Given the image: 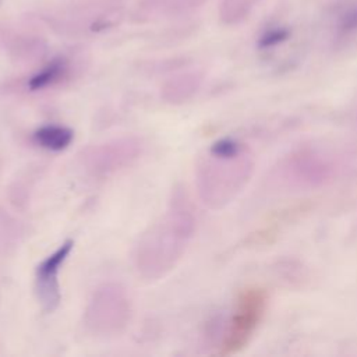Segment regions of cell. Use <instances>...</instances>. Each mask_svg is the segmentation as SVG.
Listing matches in <instances>:
<instances>
[{
    "instance_id": "1",
    "label": "cell",
    "mask_w": 357,
    "mask_h": 357,
    "mask_svg": "<svg viewBox=\"0 0 357 357\" xmlns=\"http://www.w3.org/2000/svg\"><path fill=\"white\" fill-rule=\"evenodd\" d=\"M197 227L194 206L184 188L176 187L166 211L138 237L132 266L145 280L169 275L185 254Z\"/></svg>"
},
{
    "instance_id": "5",
    "label": "cell",
    "mask_w": 357,
    "mask_h": 357,
    "mask_svg": "<svg viewBox=\"0 0 357 357\" xmlns=\"http://www.w3.org/2000/svg\"><path fill=\"white\" fill-rule=\"evenodd\" d=\"M144 152V142L137 135H123L86 146L79 153L84 172L95 178L105 180L135 163Z\"/></svg>"
},
{
    "instance_id": "8",
    "label": "cell",
    "mask_w": 357,
    "mask_h": 357,
    "mask_svg": "<svg viewBox=\"0 0 357 357\" xmlns=\"http://www.w3.org/2000/svg\"><path fill=\"white\" fill-rule=\"evenodd\" d=\"M204 0H142L132 11V20L138 22L172 18L195 10Z\"/></svg>"
},
{
    "instance_id": "10",
    "label": "cell",
    "mask_w": 357,
    "mask_h": 357,
    "mask_svg": "<svg viewBox=\"0 0 357 357\" xmlns=\"http://www.w3.org/2000/svg\"><path fill=\"white\" fill-rule=\"evenodd\" d=\"M201 82L202 75L197 71L176 74L163 82L160 98L169 105H183L198 92Z\"/></svg>"
},
{
    "instance_id": "13",
    "label": "cell",
    "mask_w": 357,
    "mask_h": 357,
    "mask_svg": "<svg viewBox=\"0 0 357 357\" xmlns=\"http://www.w3.org/2000/svg\"><path fill=\"white\" fill-rule=\"evenodd\" d=\"M356 32H357V4H353L340 13L336 24V36L339 39H344Z\"/></svg>"
},
{
    "instance_id": "6",
    "label": "cell",
    "mask_w": 357,
    "mask_h": 357,
    "mask_svg": "<svg viewBox=\"0 0 357 357\" xmlns=\"http://www.w3.org/2000/svg\"><path fill=\"white\" fill-rule=\"evenodd\" d=\"M121 6L107 0L82 3L49 17L53 29L67 35H91L114 26L121 18Z\"/></svg>"
},
{
    "instance_id": "4",
    "label": "cell",
    "mask_w": 357,
    "mask_h": 357,
    "mask_svg": "<svg viewBox=\"0 0 357 357\" xmlns=\"http://www.w3.org/2000/svg\"><path fill=\"white\" fill-rule=\"evenodd\" d=\"M268 308V293L264 287L248 286L234 301L227 328L219 344V356L240 353L254 337Z\"/></svg>"
},
{
    "instance_id": "3",
    "label": "cell",
    "mask_w": 357,
    "mask_h": 357,
    "mask_svg": "<svg viewBox=\"0 0 357 357\" xmlns=\"http://www.w3.org/2000/svg\"><path fill=\"white\" fill-rule=\"evenodd\" d=\"M132 301L126 287L116 282L96 286L84 308L85 331L96 337L121 335L132 319Z\"/></svg>"
},
{
    "instance_id": "2",
    "label": "cell",
    "mask_w": 357,
    "mask_h": 357,
    "mask_svg": "<svg viewBox=\"0 0 357 357\" xmlns=\"http://www.w3.org/2000/svg\"><path fill=\"white\" fill-rule=\"evenodd\" d=\"M254 172V156L247 144L226 137L215 141L195 163V187L209 209L229 205L247 185Z\"/></svg>"
},
{
    "instance_id": "11",
    "label": "cell",
    "mask_w": 357,
    "mask_h": 357,
    "mask_svg": "<svg viewBox=\"0 0 357 357\" xmlns=\"http://www.w3.org/2000/svg\"><path fill=\"white\" fill-rule=\"evenodd\" d=\"M32 141L42 149L61 152L74 141V131L63 124H45L33 131Z\"/></svg>"
},
{
    "instance_id": "9",
    "label": "cell",
    "mask_w": 357,
    "mask_h": 357,
    "mask_svg": "<svg viewBox=\"0 0 357 357\" xmlns=\"http://www.w3.org/2000/svg\"><path fill=\"white\" fill-rule=\"evenodd\" d=\"M73 68V60L68 56L59 54L26 79V88L32 92L54 88L71 77Z\"/></svg>"
},
{
    "instance_id": "7",
    "label": "cell",
    "mask_w": 357,
    "mask_h": 357,
    "mask_svg": "<svg viewBox=\"0 0 357 357\" xmlns=\"http://www.w3.org/2000/svg\"><path fill=\"white\" fill-rule=\"evenodd\" d=\"M74 248V240H64L52 254L45 257L35 268V294L43 312H53L61 301L59 275Z\"/></svg>"
},
{
    "instance_id": "12",
    "label": "cell",
    "mask_w": 357,
    "mask_h": 357,
    "mask_svg": "<svg viewBox=\"0 0 357 357\" xmlns=\"http://www.w3.org/2000/svg\"><path fill=\"white\" fill-rule=\"evenodd\" d=\"M258 0H220L219 17L227 25L238 24L252 11Z\"/></svg>"
},
{
    "instance_id": "14",
    "label": "cell",
    "mask_w": 357,
    "mask_h": 357,
    "mask_svg": "<svg viewBox=\"0 0 357 357\" xmlns=\"http://www.w3.org/2000/svg\"><path fill=\"white\" fill-rule=\"evenodd\" d=\"M289 38V29L287 28H282V26H275V28H269L266 29L261 38H259V47H272L276 46L282 42H284Z\"/></svg>"
}]
</instances>
